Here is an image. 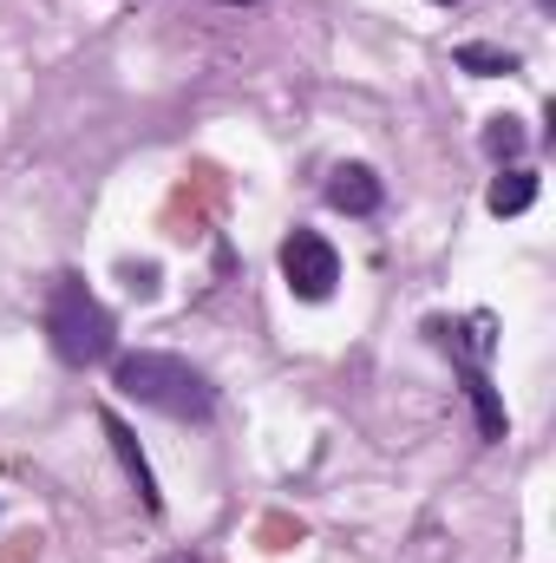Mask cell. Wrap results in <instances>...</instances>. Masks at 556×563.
Returning a JSON list of instances; mask_svg holds the SVG:
<instances>
[{"mask_svg":"<svg viewBox=\"0 0 556 563\" xmlns=\"http://www.w3.org/2000/svg\"><path fill=\"white\" fill-rule=\"evenodd\" d=\"M46 341H53V354L66 367H99L119 347V321L79 276H53V288H46Z\"/></svg>","mask_w":556,"mask_h":563,"instance_id":"cell-2","label":"cell"},{"mask_svg":"<svg viewBox=\"0 0 556 563\" xmlns=\"http://www.w3.org/2000/svg\"><path fill=\"white\" fill-rule=\"evenodd\" d=\"M125 276H132V288H138V295H151V288H157V269H151V263H144V269H125Z\"/></svg>","mask_w":556,"mask_h":563,"instance_id":"cell-11","label":"cell"},{"mask_svg":"<svg viewBox=\"0 0 556 563\" xmlns=\"http://www.w3.org/2000/svg\"><path fill=\"white\" fill-rule=\"evenodd\" d=\"M432 7H458V0H432Z\"/></svg>","mask_w":556,"mask_h":563,"instance_id":"cell-12","label":"cell"},{"mask_svg":"<svg viewBox=\"0 0 556 563\" xmlns=\"http://www.w3.org/2000/svg\"><path fill=\"white\" fill-rule=\"evenodd\" d=\"M485 151H491L498 164H511V157L524 151V132H518V119H491V125H485Z\"/></svg>","mask_w":556,"mask_h":563,"instance_id":"cell-10","label":"cell"},{"mask_svg":"<svg viewBox=\"0 0 556 563\" xmlns=\"http://www.w3.org/2000/svg\"><path fill=\"white\" fill-rule=\"evenodd\" d=\"M170 563H190V558H170Z\"/></svg>","mask_w":556,"mask_h":563,"instance_id":"cell-13","label":"cell"},{"mask_svg":"<svg viewBox=\"0 0 556 563\" xmlns=\"http://www.w3.org/2000/svg\"><path fill=\"white\" fill-rule=\"evenodd\" d=\"M230 7H243V0H230Z\"/></svg>","mask_w":556,"mask_h":563,"instance_id":"cell-14","label":"cell"},{"mask_svg":"<svg viewBox=\"0 0 556 563\" xmlns=\"http://www.w3.org/2000/svg\"><path fill=\"white\" fill-rule=\"evenodd\" d=\"M465 73H478V79H504V73H518V53H504V46H458L452 53Z\"/></svg>","mask_w":556,"mask_h":563,"instance_id":"cell-9","label":"cell"},{"mask_svg":"<svg viewBox=\"0 0 556 563\" xmlns=\"http://www.w3.org/2000/svg\"><path fill=\"white\" fill-rule=\"evenodd\" d=\"M465 394H471V407H478V432L485 439H504V400H498V387H491V374L485 367H465Z\"/></svg>","mask_w":556,"mask_h":563,"instance_id":"cell-8","label":"cell"},{"mask_svg":"<svg viewBox=\"0 0 556 563\" xmlns=\"http://www.w3.org/2000/svg\"><path fill=\"white\" fill-rule=\"evenodd\" d=\"M112 387H119L125 400L151 407V413H164V420H210V413H216V387H210L184 354H157V347L119 354Z\"/></svg>","mask_w":556,"mask_h":563,"instance_id":"cell-1","label":"cell"},{"mask_svg":"<svg viewBox=\"0 0 556 563\" xmlns=\"http://www.w3.org/2000/svg\"><path fill=\"white\" fill-rule=\"evenodd\" d=\"M99 426H105V439H112V452H119V465H125V478H132V492H138L144 511H164V498H157V478H151V465H144L138 439H132V426L119 420V413H99Z\"/></svg>","mask_w":556,"mask_h":563,"instance_id":"cell-5","label":"cell"},{"mask_svg":"<svg viewBox=\"0 0 556 563\" xmlns=\"http://www.w3.org/2000/svg\"><path fill=\"white\" fill-rule=\"evenodd\" d=\"M380 197H387V190H380V177H374L367 164H341V170L327 177V203L347 210V217H374Z\"/></svg>","mask_w":556,"mask_h":563,"instance_id":"cell-6","label":"cell"},{"mask_svg":"<svg viewBox=\"0 0 556 563\" xmlns=\"http://www.w3.org/2000/svg\"><path fill=\"white\" fill-rule=\"evenodd\" d=\"M425 334L458 361V367H485L491 341H498V321L491 314H471V321H425Z\"/></svg>","mask_w":556,"mask_h":563,"instance_id":"cell-4","label":"cell"},{"mask_svg":"<svg viewBox=\"0 0 556 563\" xmlns=\"http://www.w3.org/2000/svg\"><path fill=\"white\" fill-rule=\"evenodd\" d=\"M281 282H288L294 301H327L334 282H341V256H334V243L314 236V230H294V236L281 243Z\"/></svg>","mask_w":556,"mask_h":563,"instance_id":"cell-3","label":"cell"},{"mask_svg":"<svg viewBox=\"0 0 556 563\" xmlns=\"http://www.w3.org/2000/svg\"><path fill=\"white\" fill-rule=\"evenodd\" d=\"M531 203H537V170L498 164V177H491V190H485V210H491V217H524Z\"/></svg>","mask_w":556,"mask_h":563,"instance_id":"cell-7","label":"cell"}]
</instances>
